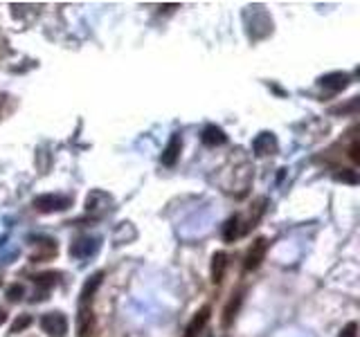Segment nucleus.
I'll return each mask as SVG.
<instances>
[{
	"mask_svg": "<svg viewBox=\"0 0 360 337\" xmlns=\"http://www.w3.org/2000/svg\"><path fill=\"white\" fill-rule=\"evenodd\" d=\"M40 328L50 337H66L68 333V319L63 313H48L40 317Z\"/></svg>",
	"mask_w": 360,
	"mask_h": 337,
	"instance_id": "2",
	"label": "nucleus"
},
{
	"mask_svg": "<svg viewBox=\"0 0 360 337\" xmlns=\"http://www.w3.org/2000/svg\"><path fill=\"white\" fill-rule=\"evenodd\" d=\"M266 252H268V238H256V241L250 245V250H248L243 268H246L248 272L256 270L261 265V261L266 259Z\"/></svg>",
	"mask_w": 360,
	"mask_h": 337,
	"instance_id": "3",
	"label": "nucleus"
},
{
	"mask_svg": "<svg viewBox=\"0 0 360 337\" xmlns=\"http://www.w3.org/2000/svg\"><path fill=\"white\" fill-rule=\"evenodd\" d=\"M94 333V315L90 306H79L76 315V335L79 337H92Z\"/></svg>",
	"mask_w": 360,
	"mask_h": 337,
	"instance_id": "4",
	"label": "nucleus"
},
{
	"mask_svg": "<svg viewBox=\"0 0 360 337\" xmlns=\"http://www.w3.org/2000/svg\"><path fill=\"white\" fill-rule=\"evenodd\" d=\"M358 148H360V146H358V142L354 139V142H351V146H349V157L356 162V164L360 162V153H358Z\"/></svg>",
	"mask_w": 360,
	"mask_h": 337,
	"instance_id": "21",
	"label": "nucleus"
},
{
	"mask_svg": "<svg viewBox=\"0 0 360 337\" xmlns=\"http://www.w3.org/2000/svg\"><path fill=\"white\" fill-rule=\"evenodd\" d=\"M30 324H32V317H30V315H20V317H18L16 322L12 324V333H22L27 326H30Z\"/></svg>",
	"mask_w": 360,
	"mask_h": 337,
	"instance_id": "18",
	"label": "nucleus"
},
{
	"mask_svg": "<svg viewBox=\"0 0 360 337\" xmlns=\"http://www.w3.org/2000/svg\"><path fill=\"white\" fill-rule=\"evenodd\" d=\"M72 205V198L68 196H54V193H43V196L34 198V207L43 214H52V211H63Z\"/></svg>",
	"mask_w": 360,
	"mask_h": 337,
	"instance_id": "1",
	"label": "nucleus"
},
{
	"mask_svg": "<svg viewBox=\"0 0 360 337\" xmlns=\"http://www.w3.org/2000/svg\"><path fill=\"white\" fill-rule=\"evenodd\" d=\"M336 180L338 182H346V184H358V175L351 169H342V173H336Z\"/></svg>",
	"mask_w": 360,
	"mask_h": 337,
	"instance_id": "17",
	"label": "nucleus"
},
{
	"mask_svg": "<svg viewBox=\"0 0 360 337\" xmlns=\"http://www.w3.org/2000/svg\"><path fill=\"white\" fill-rule=\"evenodd\" d=\"M241 301H243V295H241V292L232 295V299L228 301V306H225V310H223V326H225V328L232 326L234 317H236L238 308H241Z\"/></svg>",
	"mask_w": 360,
	"mask_h": 337,
	"instance_id": "13",
	"label": "nucleus"
},
{
	"mask_svg": "<svg viewBox=\"0 0 360 337\" xmlns=\"http://www.w3.org/2000/svg\"><path fill=\"white\" fill-rule=\"evenodd\" d=\"M340 337H358V324H356V322H349L344 328H342Z\"/></svg>",
	"mask_w": 360,
	"mask_h": 337,
	"instance_id": "20",
	"label": "nucleus"
},
{
	"mask_svg": "<svg viewBox=\"0 0 360 337\" xmlns=\"http://www.w3.org/2000/svg\"><path fill=\"white\" fill-rule=\"evenodd\" d=\"M200 142L205 144V146L214 148V146H220V144L228 142V135L223 133V128H218V126L210 124V126H205V128H202V133H200Z\"/></svg>",
	"mask_w": 360,
	"mask_h": 337,
	"instance_id": "10",
	"label": "nucleus"
},
{
	"mask_svg": "<svg viewBox=\"0 0 360 337\" xmlns=\"http://www.w3.org/2000/svg\"><path fill=\"white\" fill-rule=\"evenodd\" d=\"M4 319H7V315H4V310H2V308H0V324H2V322H4Z\"/></svg>",
	"mask_w": 360,
	"mask_h": 337,
	"instance_id": "22",
	"label": "nucleus"
},
{
	"mask_svg": "<svg viewBox=\"0 0 360 337\" xmlns=\"http://www.w3.org/2000/svg\"><path fill=\"white\" fill-rule=\"evenodd\" d=\"M38 245H40V252H34V256H32L34 261H43L56 254V241H43Z\"/></svg>",
	"mask_w": 360,
	"mask_h": 337,
	"instance_id": "15",
	"label": "nucleus"
},
{
	"mask_svg": "<svg viewBox=\"0 0 360 337\" xmlns=\"http://www.w3.org/2000/svg\"><path fill=\"white\" fill-rule=\"evenodd\" d=\"M225 268H228V254L225 252H216L212 256V283H220L225 277Z\"/></svg>",
	"mask_w": 360,
	"mask_h": 337,
	"instance_id": "12",
	"label": "nucleus"
},
{
	"mask_svg": "<svg viewBox=\"0 0 360 337\" xmlns=\"http://www.w3.org/2000/svg\"><path fill=\"white\" fill-rule=\"evenodd\" d=\"M102 279H104V272H97L84 283L81 295H79V306H90L92 304V297H94V292L99 290V286H102Z\"/></svg>",
	"mask_w": 360,
	"mask_h": 337,
	"instance_id": "9",
	"label": "nucleus"
},
{
	"mask_svg": "<svg viewBox=\"0 0 360 337\" xmlns=\"http://www.w3.org/2000/svg\"><path fill=\"white\" fill-rule=\"evenodd\" d=\"M22 292H25V288L20 286V283H14V286L7 288V299L9 301H18L22 299Z\"/></svg>",
	"mask_w": 360,
	"mask_h": 337,
	"instance_id": "19",
	"label": "nucleus"
},
{
	"mask_svg": "<svg viewBox=\"0 0 360 337\" xmlns=\"http://www.w3.org/2000/svg\"><path fill=\"white\" fill-rule=\"evenodd\" d=\"M180 151H182V139H180V135L176 133V135H171L169 144H166L164 151H162L160 162L164 166H174L176 162H178V157H180Z\"/></svg>",
	"mask_w": 360,
	"mask_h": 337,
	"instance_id": "8",
	"label": "nucleus"
},
{
	"mask_svg": "<svg viewBox=\"0 0 360 337\" xmlns=\"http://www.w3.org/2000/svg\"><path fill=\"white\" fill-rule=\"evenodd\" d=\"M277 137L272 133H259L252 142V151L256 153L259 157H266V155H274L277 153Z\"/></svg>",
	"mask_w": 360,
	"mask_h": 337,
	"instance_id": "5",
	"label": "nucleus"
},
{
	"mask_svg": "<svg viewBox=\"0 0 360 337\" xmlns=\"http://www.w3.org/2000/svg\"><path fill=\"white\" fill-rule=\"evenodd\" d=\"M56 277L58 274H54V272H45V274L34 277V281H36V286H38L40 290H50V288L56 286Z\"/></svg>",
	"mask_w": 360,
	"mask_h": 337,
	"instance_id": "16",
	"label": "nucleus"
},
{
	"mask_svg": "<svg viewBox=\"0 0 360 337\" xmlns=\"http://www.w3.org/2000/svg\"><path fill=\"white\" fill-rule=\"evenodd\" d=\"M320 85L333 90V92L344 90L346 85H349V74H346V72H331V74H324L322 79H320Z\"/></svg>",
	"mask_w": 360,
	"mask_h": 337,
	"instance_id": "11",
	"label": "nucleus"
},
{
	"mask_svg": "<svg viewBox=\"0 0 360 337\" xmlns=\"http://www.w3.org/2000/svg\"><path fill=\"white\" fill-rule=\"evenodd\" d=\"M99 247V241L97 238H90V236H84L79 238V241H74L70 245V256H74V259H86V256L94 254Z\"/></svg>",
	"mask_w": 360,
	"mask_h": 337,
	"instance_id": "7",
	"label": "nucleus"
},
{
	"mask_svg": "<svg viewBox=\"0 0 360 337\" xmlns=\"http://www.w3.org/2000/svg\"><path fill=\"white\" fill-rule=\"evenodd\" d=\"M210 313H212L210 306H202V308L194 315L192 322H189L187 331H184V337H200V333L205 331L207 322H210Z\"/></svg>",
	"mask_w": 360,
	"mask_h": 337,
	"instance_id": "6",
	"label": "nucleus"
},
{
	"mask_svg": "<svg viewBox=\"0 0 360 337\" xmlns=\"http://www.w3.org/2000/svg\"><path fill=\"white\" fill-rule=\"evenodd\" d=\"M243 234V229H241V218L238 216H230L228 220H225V225H223V238L228 243H232L234 238H238Z\"/></svg>",
	"mask_w": 360,
	"mask_h": 337,
	"instance_id": "14",
	"label": "nucleus"
}]
</instances>
